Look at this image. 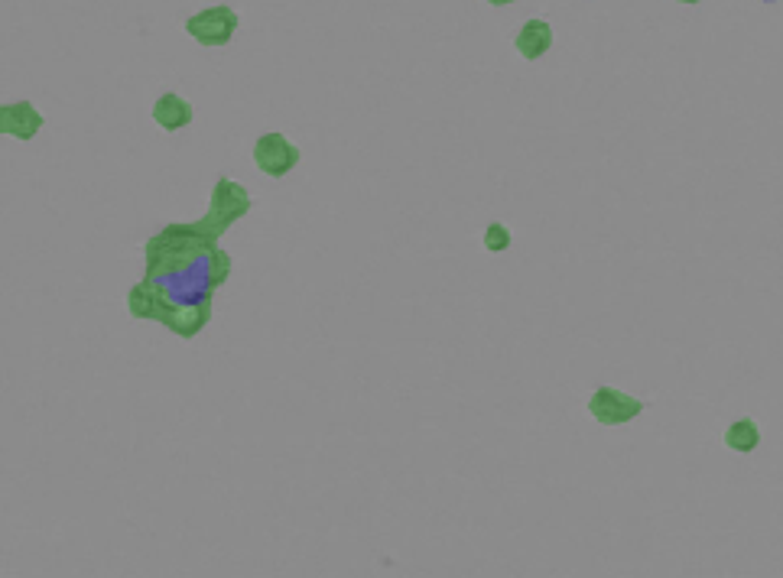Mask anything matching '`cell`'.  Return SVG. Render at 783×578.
Listing matches in <instances>:
<instances>
[{"mask_svg": "<svg viewBox=\"0 0 783 578\" xmlns=\"http://www.w3.org/2000/svg\"><path fill=\"white\" fill-rule=\"evenodd\" d=\"M238 13H234L228 4H215V7H205L199 13H192V17L186 20V33L195 39V43H202L208 49L215 46H228L231 36L238 33Z\"/></svg>", "mask_w": 783, "mask_h": 578, "instance_id": "obj_1", "label": "cell"}, {"mask_svg": "<svg viewBox=\"0 0 783 578\" xmlns=\"http://www.w3.org/2000/svg\"><path fill=\"white\" fill-rule=\"evenodd\" d=\"M299 160H303L299 147L286 140L283 134H277V130H267V134L257 137V143H254V163L260 173H267L270 179H283L290 169L299 166Z\"/></svg>", "mask_w": 783, "mask_h": 578, "instance_id": "obj_2", "label": "cell"}, {"mask_svg": "<svg viewBox=\"0 0 783 578\" xmlns=\"http://www.w3.org/2000/svg\"><path fill=\"white\" fill-rule=\"evenodd\" d=\"M589 413L595 416V423H602V426H624L644 413V400H637L631 393L615 390V387H598L589 400Z\"/></svg>", "mask_w": 783, "mask_h": 578, "instance_id": "obj_3", "label": "cell"}, {"mask_svg": "<svg viewBox=\"0 0 783 578\" xmlns=\"http://www.w3.org/2000/svg\"><path fill=\"white\" fill-rule=\"evenodd\" d=\"M0 130L7 137L17 140H33L43 130V114H39L30 101H13L0 108Z\"/></svg>", "mask_w": 783, "mask_h": 578, "instance_id": "obj_4", "label": "cell"}, {"mask_svg": "<svg viewBox=\"0 0 783 578\" xmlns=\"http://www.w3.org/2000/svg\"><path fill=\"white\" fill-rule=\"evenodd\" d=\"M192 117H195L192 104L186 98H179L176 91H166V95H160V98H156V104H153V121L160 124L163 130H169V134H176V130L189 127Z\"/></svg>", "mask_w": 783, "mask_h": 578, "instance_id": "obj_5", "label": "cell"}, {"mask_svg": "<svg viewBox=\"0 0 783 578\" xmlns=\"http://www.w3.org/2000/svg\"><path fill=\"white\" fill-rule=\"evenodd\" d=\"M517 52L524 56L527 62H537L540 56H546L550 52V46H553V26L546 23V20H527L524 26H520V33H517Z\"/></svg>", "mask_w": 783, "mask_h": 578, "instance_id": "obj_6", "label": "cell"}, {"mask_svg": "<svg viewBox=\"0 0 783 578\" xmlns=\"http://www.w3.org/2000/svg\"><path fill=\"white\" fill-rule=\"evenodd\" d=\"M758 442H761V429H758V423H754L751 416H741L738 423H732L725 429V445L732 452L748 455V452L758 449Z\"/></svg>", "mask_w": 783, "mask_h": 578, "instance_id": "obj_7", "label": "cell"}, {"mask_svg": "<svg viewBox=\"0 0 783 578\" xmlns=\"http://www.w3.org/2000/svg\"><path fill=\"white\" fill-rule=\"evenodd\" d=\"M485 247H488L491 254L507 251V247H511V228L501 225V221H494V225H488V231H485Z\"/></svg>", "mask_w": 783, "mask_h": 578, "instance_id": "obj_8", "label": "cell"}, {"mask_svg": "<svg viewBox=\"0 0 783 578\" xmlns=\"http://www.w3.org/2000/svg\"><path fill=\"white\" fill-rule=\"evenodd\" d=\"M491 7H507V4H514V0H488Z\"/></svg>", "mask_w": 783, "mask_h": 578, "instance_id": "obj_9", "label": "cell"}, {"mask_svg": "<svg viewBox=\"0 0 783 578\" xmlns=\"http://www.w3.org/2000/svg\"><path fill=\"white\" fill-rule=\"evenodd\" d=\"M680 4H699V0H680Z\"/></svg>", "mask_w": 783, "mask_h": 578, "instance_id": "obj_10", "label": "cell"}, {"mask_svg": "<svg viewBox=\"0 0 783 578\" xmlns=\"http://www.w3.org/2000/svg\"><path fill=\"white\" fill-rule=\"evenodd\" d=\"M764 4H777V0H764Z\"/></svg>", "mask_w": 783, "mask_h": 578, "instance_id": "obj_11", "label": "cell"}]
</instances>
